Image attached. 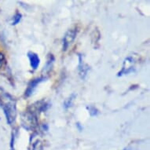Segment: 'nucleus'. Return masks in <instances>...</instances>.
Masks as SVG:
<instances>
[{
	"label": "nucleus",
	"instance_id": "8",
	"mask_svg": "<svg viewBox=\"0 0 150 150\" xmlns=\"http://www.w3.org/2000/svg\"><path fill=\"white\" fill-rule=\"evenodd\" d=\"M75 98H76V94L75 93H72V94H71L70 96L68 98L65 99V101H64V108H70V107H71V105H72V104H73V101L74 100H75Z\"/></svg>",
	"mask_w": 150,
	"mask_h": 150
},
{
	"label": "nucleus",
	"instance_id": "5",
	"mask_svg": "<svg viewBox=\"0 0 150 150\" xmlns=\"http://www.w3.org/2000/svg\"><path fill=\"white\" fill-rule=\"evenodd\" d=\"M25 120V122H24V125L25 127L29 129L30 127H32L33 126H35L37 124V118L36 116L34 113H28L25 117H23V120Z\"/></svg>",
	"mask_w": 150,
	"mask_h": 150
},
{
	"label": "nucleus",
	"instance_id": "11",
	"mask_svg": "<svg viewBox=\"0 0 150 150\" xmlns=\"http://www.w3.org/2000/svg\"><path fill=\"white\" fill-rule=\"evenodd\" d=\"M87 108L89 109V112H90V114H91V116H97L98 113V110H97L94 107H92V106H91V107H87Z\"/></svg>",
	"mask_w": 150,
	"mask_h": 150
},
{
	"label": "nucleus",
	"instance_id": "10",
	"mask_svg": "<svg viewBox=\"0 0 150 150\" xmlns=\"http://www.w3.org/2000/svg\"><path fill=\"white\" fill-rule=\"evenodd\" d=\"M21 17H22L21 13H17L14 15V17H13V21L12 25H16L17 24H18V23L21 21Z\"/></svg>",
	"mask_w": 150,
	"mask_h": 150
},
{
	"label": "nucleus",
	"instance_id": "7",
	"mask_svg": "<svg viewBox=\"0 0 150 150\" xmlns=\"http://www.w3.org/2000/svg\"><path fill=\"white\" fill-rule=\"evenodd\" d=\"M79 75H80V76L84 79L85 76H86V73H87V71H89V69H90V67L87 65L86 64H85L83 62V61L82 60V57L81 55H79Z\"/></svg>",
	"mask_w": 150,
	"mask_h": 150
},
{
	"label": "nucleus",
	"instance_id": "2",
	"mask_svg": "<svg viewBox=\"0 0 150 150\" xmlns=\"http://www.w3.org/2000/svg\"><path fill=\"white\" fill-rule=\"evenodd\" d=\"M134 71V60L132 57H127L125 58L123 64V68L117 74L118 76H122L123 75H127Z\"/></svg>",
	"mask_w": 150,
	"mask_h": 150
},
{
	"label": "nucleus",
	"instance_id": "3",
	"mask_svg": "<svg viewBox=\"0 0 150 150\" xmlns=\"http://www.w3.org/2000/svg\"><path fill=\"white\" fill-rule=\"evenodd\" d=\"M77 34L76 28H71L68 30V32L65 33L63 39V51H66L72 43L74 40L76 39Z\"/></svg>",
	"mask_w": 150,
	"mask_h": 150
},
{
	"label": "nucleus",
	"instance_id": "15",
	"mask_svg": "<svg viewBox=\"0 0 150 150\" xmlns=\"http://www.w3.org/2000/svg\"><path fill=\"white\" fill-rule=\"evenodd\" d=\"M124 150H126V149H124Z\"/></svg>",
	"mask_w": 150,
	"mask_h": 150
},
{
	"label": "nucleus",
	"instance_id": "14",
	"mask_svg": "<svg viewBox=\"0 0 150 150\" xmlns=\"http://www.w3.org/2000/svg\"><path fill=\"white\" fill-rule=\"evenodd\" d=\"M11 150H13V149H11Z\"/></svg>",
	"mask_w": 150,
	"mask_h": 150
},
{
	"label": "nucleus",
	"instance_id": "4",
	"mask_svg": "<svg viewBox=\"0 0 150 150\" xmlns=\"http://www.w3.org/2000/svg\"><path fill=\"white\" fill-rule=\"evenodd\" d=\"M44 80H46V77H40V78H36V79H33L31 83H29L28 86L27 90L25 91V97H30L32 95L33 92L35 91V90L36 89L37 86L40 83H42L43 82Z\"/></svg>",
	"mask_w": 150,
	"mask_h": 150
},
{
	"label": "nucleus",
	"instance_id": "13",
	"mask_svg": "<svg viewBox=\"0 0 150 150\" xmlns=\"http://www.w3.org/2000/svg\"><path fill=\"white\" fill-rule=\"evenodd\" d=\"M4 62H5V57H4L3 54L0 53V69H1V67L3 66Z\"/></svg>",
	"mask_w": 150,
	"mask_h": 150
},
{
	"label": "nucleus",
	"instance_id": "9",
	"mask_svg": "<svg viewBox=\"0 0 150 150\" xmlns=\"http://www.w3.org/2000/svg\"><path fill=\"white\" fill-rule=\"evenodd\" d=\"M54 56H53L52 54H50L49 57H48V60H47V64H46V65L44 66L43 71H50V70L52 69V65H53V62H54Z\"/></svg>",
	"mask_w": 150,
	"mask_h": 150
},
{
	"label": "nucleus",
	"instance_id": "1",
	"mask_svg": "<svg viewBox=\"0 0 150 150\" xmlns=\"http://www.w3.org/2000/svg\"><path fill=\"white\" fill-rule=\"evenodd\" d=\"M16 103L13 98H7V101L5 102H2V107L4 111V113L6 117V120L9 124H11L14 122L16 118Z\"/></svg>",
	"mask_w": 150,
	"mask_h": 150
},
{
	"label": "nucleus",
	"instance_id": "12",
	"mask_svg": "<svg viewBox=\"0 0 150 150\" xmlns=\"http://www.w3.org/2000/svg\"><path fill=\"white\" fill-rule=\"evenodd\" d=\"M42 148V143L40 141H37L33 145V150H41Z\"/></svg>",
	"mask_w": 150,
	"mask_h": 150
},
{
	"label": "nucleus",
	"instance_id": "6",
	"mask_svg": "<svg viewBox=\"0 0 150 150\" xmlns=\"http://www.w3.org/2000/svg\"><path fill=\"white\" fill-rule=\"evenodd\" d=\"M28 58L30 60V64H31L32 69L35 70L39 67V65H40V57H39V56L35 53H33V52H28Z\"/></svg>",
	"mask_w": 150,
	"mask_h": 150
}]
</instances>
